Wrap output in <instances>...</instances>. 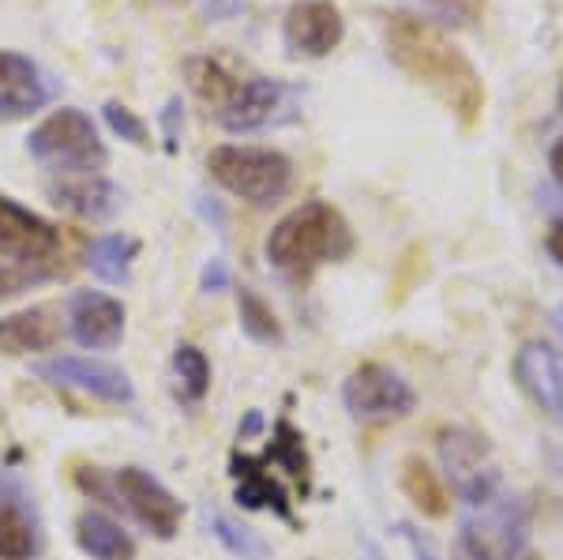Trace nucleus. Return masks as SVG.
<instances>
[{"instance_id":"24","label":"nucleus","mask_w":563,"mask_h":560,"mask_svg":"<svg viewBox=\"0 0 563 560\" xmlns=\"http://www.w3.org/2000/svg\"><path fill=\"white\" fill-rule=\"evenodd\" d=\"M238 316H241V331L252 342H260V347H278L282 342V323L275 309L260 294L244 290V286L238 290Z\"/></svg>"},{"instance_id":"39","label":"nucleus","mask_w":563,"mask_h":560,"mask_svg":"<svg viewBox=\"0 0 563 560\" xmlns=\"http://www.w3.org/2000/svg\"><path fill=\"white\" fill-rule=\"evenodd\" d=\"M552 328H556L560 339H563V301L556 305V309H552Z\"/></svg>"},{"instance_id":"28","label":"nucleus","mask_w":563,"mask_h":560,"mask_svg":"<svg viewBox=\"0 0 563 560\" xmlns=\"http://www.w3.org/2000/svg\"><path fill=\"white\" fill-rule=\"evenodd\" d=\"M57 278V267L45 264H0V297H15L26 294L31 286H42Z\"/></svg>"},{"instance_id":"17","label":"nucleus","mask_w":563,"mask_h":560,"mask_svg":"<svg viewBox=\"0 0 563 560\" xmlns=\"http://www.w3.org/2000/svg\"><path fill=\"white\" fill-rule=\"evenodd\" d=\"M60 323L53 320L49 309H23L0 320V354L8 358H26L42 354V350L57 347Z\"/></svg>"},{"instance_id":"26","label":"nucleus","mask_w":563,"mask_h":560,"mask_svg":"<svg viewBox=\"0 0 563 560\" xmlns=\"http://www.w3.org/2000/svg\"><path fill=\"white\" fill-rule=\"evenodd\" d=\"M267 463H278L286 466V474H294L297 482H308V451H305V437L297 432L294 426H289L286 418H278L275 426V437H271V448H267Z\"/></svg>"},{"instance_id":"25","label":"nucleus","mask_w":563,"mask_h":560,"mask_svg":"<svg viewBox=\"0 0 563 560\" xmlns=\"http://www.w3.org/2000/svg\"><path fill=\"white\" fill-rule=\"evenodd\" d=\"M174 373L180 384V399L185 403H199L207 392H211V361L192 342H180L174 350Z\"/></svg>"},{"instance_id":"40","label":"nucleus","mask_w":563,"mask_h":560,"mask_svg":"<svg viewBox=\"0 0 563 560\" xmlns=\"http://www.w3.org/2000/svg\"><path fill=\"white\" fill-rule=\"evenodd\" d=\"M560 113H563V84H560Z\"/></svg>"},{"instance_id":"31","label":"nucleus","mask_w":563,"mask_h":560,"mask_svg":"<svg viewBox=\"0 0 563 560\" xmlns=\"http://www.w3.org/2000/svg\"><path fill=\"white\" fill-rule=\"evenodd\" d=\"M432 12L451 23H474L477 20V0H432Z\"/></svg>"},{"instance_id":"5","label":"nucleus","mask_w":563,"mask_h":560,"mask_svg":"<svg viewBox=\"0 0 563 560\" xmlns=\"http://www.w3.org/2000/svg\"><path fill=\"white\" fill-rule=\"evenodd\" d=\"M526 535H530L526 504L515 496H496V501L481 504L477 516L462 523L455 560H511L526 546Z\"/></svg>"},{"instance_id":"20","label":"nucleus","mask_w":563,"mask_h":560,"mask_svg":"<svg viewBox=\"0 0 563 560\" xmlns=\"http://www.w3.org/2000/svg\"><path fill=\"white\" fill-rule=\"evenodd\" d=\"M488 455V440L474 429H443L440 432V459L443 471L451 474V482L466 485L470 477L481 474V459Z\"/></svg>"},{"instance_id":"13","label":"nucleus","mask_w":563,"mask_h":560,"mask_svg":"<svg viewBox=\"0 0 563 560\" xmlns=\"http://www.w3.org/2000/svg\"><path fill=\"white\" fill-rule=\"evenodd\" d=\"M49 84L42 79L38 65L23 53L0 50V124L26 121L49 102Z\"/></svg>"},{"instance_id":"10","label":"nucleus","mask_w":563,"mask_h":560,"mask_svg":"<svg viewBox=\"0 0 563 560\" xmlns=\"http://www.w3.org/2000/svg\"><path fill=\"white\" fill-rule=\"evenodd\" d=\"M342 34L346 23L331 0H301L289 8L282 23V39L294 57H327L331 50H339Z\"/></svg>"},{"instance_id":"22","label":"nucleus","mask_w":563,"mask_h":560,"mask_svg":"<svg viewBox=\"0 0 563 560\" xmlns=\"http://www.w3.org/2000/svg\"><path fill=\"white\" fill-rule=\"evenodd\" d=\"M140 256V241L124 233H106L87 249V267L109 286H121L132 278V260Z\"/></svg>"},{"instance_id":"21","label":"nucleus","mask_w":563,"mask_h":560,"mask_svg":"<svg viewBox=\"0 0 563 560\" xmlns=\"http://www.w3.org/2000/svg\"><path fill=\"white\" fill-rule=\"evenodd\" d=\"M402 493H406V501H413V508L421 512V516H429V519H443L448 516V490H443V482L435 477V471L424 459H417V455H406L402 459Z\"/></svg>"},{"instance_id":"2","label":"nucleus","mask_w":563,"mask_h":560,"mask_svg":"<svg viewBox=\"0 0 563 560\" xmlns=\"http://www.w3.org/2000/svg\"><path fill=\"white\" fill-rule=\"evenodd\" d=\"M350 252V222L323 200L301 204L297 211H289L267 238V260L282 271H294V275H305V271L320 264H334V260H346Z\"/></svg>"},{"instance_id":"3","label":"nucleus","mask_w":563,"mask_h":560,"mask_svg":"<svg viewBox=\"0 0 563 560\" xmlns=\"http://www.w3.org/2000/svg\"><path fill=\"white\" fill-rule=\"evenodd\" d=\"M207 169L225 193L256 207L278 204L294 185V162L271 147H233V143H225V147H214L207 155Z\"/></svg>"},{"instance_id":"9","label":"nucleus","mask_w":563,"mask_h":560,"mask_svg":"<svg viewBox=\"0 0 563 560\" xmlns=\"http://www.w3.org/2000/svg\"><path fill=\"white\" fill-rule=\"evenodd\" d=\"M60 249V233L42 215L0 196V260L12 264H45Z\"/></svg>"},{"instance_id":"23","label":"nucleus","mask_w":563,"mask_h":560,"mask_svg":"<svg viewBox=\"0 0 563 560\" xmlns=\"http://www.w3.org/2000/svg\"><path fill=\"white\" fill-rule=\"evenodd\" d=\"M185 79L214 113L225 110V102H230V98L238 95V87H241V79L233 76L230 68L218 65L214 57H188L185 61Z\"/></svg>"},{"instance_id":"32","label":"nucleus","mask_w":563,"mask_h":560,"mask_svg":"<svg viewBox=\"0 0 563 560\" xmlns=\"http://www.w3.org/2000/svg\"><path fill=\"white\" fill-rule=\"evenodd\" d=\"M398 538L410 546V553H413V560H435V553H432V541L421 535V530H413L410 523H398Z\"/></svg>"},{"instance_id":"36","label":"nucleus","mask_w":563,"mask_h":560,"mask_svg":"<svg viewBox=\"0 0 563 560\" xmlns=\"http://www.w3.org/2000/svg\"><path fill=\"white\" fill-rule=\"evenodd\" d=\"M260 432H263V414L249 410V418H244L241 429H238V440H252V437H260Z\"/></svg>"},{"instance_id":"7","label":"nucleus","mask_w":563,"mask_h":560,"mask_svg":"<svg viewBox=\"0 0 563 560\" xmlns=\"http://www.w3.org/2000/svg\"><path fill=\"white\" fill-rule=\"evenodd\" d=\"M113 493H117V504L129 508L135 523H143L154 538H162V541L177 538L180 519H185V504H180L154 474L140 471V466H121V471L113 474Z\"/></svg>"},{"instance_id":"29","label":"nucleus","mask_w":563,"mask_h":560,"mask_svg":"<svg viewBox=\"0 0 563 560\" xmlns=\"http://www.w3.org/2000/svg\"><path fill=\"white\" fill-rule=\"evenodd\" d=\"M102 117H106L109 132L121 135V140H129L132 147H151V132H147V124H143L140 117H135L124 102H117V98H109V102L102 106Z\"/></svg>"},{"instance_id":"4","label":"nucleus","mask_w":563,"mask_h":560,"mask_svg":"<svg viewBox=\"0 0 563 560\" xmlns=\"http://www.w3.org/2000/svg\"><path fill=\"white\" fill-rule=\"evenodd\" d=\"M26 151L53 174H98L109 162L106 143L98 140L95 121L84 110H57L26 135Z\"/></svg>"},{"instance_id":"1","label":"nucleus","mask_w":563,"mask_h":560,"mask_svg":"<svg viewBox=\"0 0 563 560\" xmlns=\"http://www.w3.org/2000/svg\"><path fill=\"white\" fill-rule=\"evenodd\" d=\"M387 57L417 84H424L435 98L451 106L462 129H474L485 110V84H481L474 61L451 45L448 34L429 20H417L410 12L387 15L384 26Z\"/></svg>"},{"instance_id":"33","label":"nucleus","mask_w":563,"mask_h":560,"mask_svg":"<svg viewBox=\"0 0 563 560\" xmlns=\"http://www.w3.org/2000/svg\"><path fill=\"white\" fill-rule=\"evenodd\" d=\"M203 290H207V294L230 290V267H225L222 260H211V264L203 267Z\"/></svg>"},{"instance_id":"19","label":"nucleus","mask_w":563,"mask_h":560,"mask_svg":"<svg viewBox=\"0 0 563 560\" xmlns=\"http://www.w3.org/2000/svg\"><path fill=\"white\" fill-rule=\"evenodd\" d=\"M76 546L90 560H135V541L129 530L95 508L76 519Z\"/></svg>"},{"instance_id":"18","label":"nucleus","mask_w":563,"mask_h":560,"mask_svg":"<svg viewBox=\"0 0 563 560\" xmlns=\"http://www.w3.org/2000/svg\"><path fill=\"white\" fill-rule=\"evenodd\" d=\"M233 477H238V504L249 512H275L278 519L294 523L289 512V496L286 490L263 471V459H244L233 455Z\"/></svg>"},{"instance_id":"37","label":"nucleus","mask_w":563,"mask_h":560,"mask_svg":"<svg viewBox=\"0 0 563 560\" xmlns=\"http://www.w3.org/2000/svg\"><path fill=\"white\" fill-rule=\"evenodd\" d=\"M549 169H552V180H556L560 193H563V140L552 143V151H549Z\"/></svg>"},{"instance_id":"16","label":"nucleus","mask_w":563,"mask_h":560,"mask_svg":"<svg viewBox=\"0 0 563 560\" xmlns=\"http://www.w3.org/2000/svg\"><path fill=\"white\" fill-rule=\"evenodd\" d=\"M282 98H286V87L275 84V79H241L238 95L214 117L225 132H256L275 121V113L282 110Z\"/></svg>"},{"instance_id":"11","label":"nucleus","mask_w":563,"mask_h":560,"mask_svg":"<svg viewBox=\"0 0 563 560\" xmlns=\"http://www.w3.org/2000/svg\"><path fill=\"white\" fill-rule=\"evenodd\" d=\"M38 549L42 530L31 493L15 474H0V560H34Z\"/></svg>"},{"instance_id":"14","label":"nucleus","mask_w":563,"mask_h":560,"mask_svg":"<svg viewBox=\"0 0 563 560\" xmlns=\"http://www.w3.org/2000/svg\"><path fill=\"white\" fill-rule=\"evenodd\" d=\"M515 381L541 406L549 418L563 426V354L549 342H526L515 354Z\"/></svg>"},{"instance_id":"34","label":"nucleus","mask_w":563,"mask_h":560,"mask_svg":"<svg viewBox=\"0 0 563 560\" xmlns=\"http://www.w3.org/2000/svg\"><path fill=\"white\" fill-rule=\"evenodd\" d=\"M544 249H549V256L556 260V267L563 271V219H556L549 226V238H544Z\"/></svg>"},{"instance_id":"6","label":"nucleus","mask_w":563,"mask_h":560,"mask_svg":"<svg viewBox=\"0 0 563 560\" xmlns=\"http://www.w3.org/2000/svg\"><path fill=\"white\" fill-rule=\"evenodd\" d=\"M342 399H346V410L357 421H390V418H406L417 406V392L395 369L387 365H368L353 369L346 387H342Z\"/></svg>"},{"instance_id":"27","label":"nucleus","mask_w":563,"mask_h":560,"mask_svg":"<svg viewBox=\"0 0 563 560\" xmlns=\"http://www.w3.org/2000/svg\"><path fill=\"white\" fill-rule=\"evenodd\" d=\"M211 530L233 557H241V560H267L271 557V546L252 527H241V523H233L225 516H211Z\"/></svg>"},{"instance_id":"30","label":"nucleus","mask_w":563,"mask_h":560,"mask_svg":"<svg viewBox=\"0 0 563 560\" xmlns=\"http://www.w3.org/2000/svg\"><path fill=\"white\" fill-rule=\"evenodd\" d=\"M180 132H185V102H180V98H169L166 110H162V135H166L169 155L180 151Z\"/></svg>"},{"instance_id":"35","label":"nucleus","mask_w":563,"mask_h":560,"mask_svg":"<svg viewBox=\"0 0 563 560\" xmlns=\"http://www.w3.org/2000/svg\"><path fill=\"white\" fill-rule=\"evenodd\" d=\"M238 8H241L238 0H207L203 15H207V20H225V15H233Z\"/></svg>"},{"instance_id":"15","label":"nucleus","mask_w":563,"mask_h":560,"mask_svg":"<svg viewBox=\"0 0 563 560\" xmlns=\"http://www.w3.org/2000/svg\"><path fill=\"white\" fill-rule=\"evenodd\" d=\"M49 200L57 204L60 211L76 215V219L106 222L124 207V193L113 180H106L98 174H76V177H65L60 185H49Z\"/></svg>"},{"instance_id":"8","label":"nucleus","mask_w":563,"mask_h":560,"mask_svg":"<svg viewBox=\"0 0 563 560\" xmlns=\"http://www.w3.org/2000/svg\"><path fill=\"white\" fill-rule=\"evenodd\" d=\"M34 373L42 381L57 384V387H76L84 395H95L102 403H132L135 399V387L129 381V373L109 361H98V358H76V354H60V358H49V361H38Z\"/></svg>"},{"instance_id":"12","label":"nucleus","mask_w":563,"mask_h":560,"mask_svg":"<svg viewBox=\"0 0 563 560\" xmlns=\"http://www.w3.org/2000/svg\"><path fill=\"white\" fill-rule=\"evenodd\" d=\"M68 331L84 350H113L124 339V305L98 290L71 294Z\"/></svg>"},{"instance_id":"38","label":"nucleus","mask_w":563,"mask_h":560,"mask_svg":"<svg viewBox=\"0 0 563 560\" xmlns=\"http://www.w3.org/2000/svg\"><path fill=\"white\" fill-rule=\"evenodd\" d=\"M199 211H203L207 219H214V226H218V230H222V226H225V215H222V207H218V204H207V200H199Z\"/></svg>"}]
</instances>
